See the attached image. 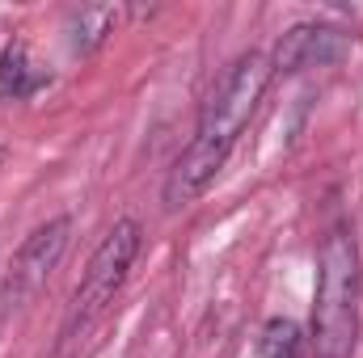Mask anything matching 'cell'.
<instances>
[{"label":"cell","instance_id":"ba28073f","mask_svg":"<svg viewBox=\"0 0 363 358\" xmlns=\"http://www.w3.org/2000/svg\"><path fill=\"white\" fill-rule=\"evenodd\" d=\"M262 358H300V329L296 321L274 316L262 329Z\"/></svg>","mask_w":363,"mask_h":358},{"label":"cell","instance_id":"3957f363","mask_svg":"<svg viewBox=\"0 0 363 358\" xmlns=\"http://www.w3.org/2000/svg\"><path fill=\"white\" fill-rule=\"evenodd\" d=\"M140 224L135 219H118L106 236H101V245L93 249L89 266H85V278H81V287H77V295H72V304H68V316H64V342H72L77 333H85L93 321L114 304V295H118V287L127 282V270L135 262V253H140Z\"/></svg>","mask_w":363,"mask_h":358},{"label":"cell","instance_id":"5b68a950","mask_svg":"<svg viewBox=\"0 0 363 358\" xmlns=\"http://www.w3.org/2000/svg\"><path fill=\"white\" fill-rule=\"evenodd\" d=\"M342 51H347V38H342L334 25H317V21H304V25H291V30H287V34L274 42L271 72H300V68H321V64H334Z\"/></svg>","mask_w":363,"mask_h":358},{"label":"cell","instance_id":"6da1fadb","mask_svg":"<svg viewBox=\"0 0 363 358\" xmlns=\"http://www.w3.org/2000/svg\"><path fill=\"white\" fill-rule=\"evenodd\" d=\"M271 76H274L271 59L258 55V51L241 55V59L224 72V81L216 85V93H211L207 105H203V118H199L194 139L182 148V156L174 161V169H169V178H165V207H169V211L190 207V202L216 181V173H220L224 161H228V152L237 148L241 131H245L250 118L258 114V101H262L267 85H271Z\"/></svg>","mask_w":363,"mask_h":358},{"label":"cell","instance_id":"277c9868","mask_svg":"<svg viewBox=\"0 0 363 358\" xmlns=\"http://www.w3.org/2000/svg\"><path fill=\"white\" fill-rule=\"evenodd\" d=\"M68 241H72V215H55V219H47L43 228H34L26 236V245L17 249V258L9 262L4 282H0V325L9 316H17L26 304L38 299V291L47 287V278L64 262Z\"/></svg>","mask_w":363,"mask_h":358},{"label":"cell","instance_id":"8992f818","mask_svg":"<svg viewBox=\"0 0 363 358\" xmlns=\"http://www.w3.org/2000/svg\"><path fill=\"white\" fill-rule=\"evenodd\" d=\"M51 81V72L43 64H34L26 42H9L0 51V101H21L30 93H38Z\"/></svg>","mask_w":363,"mask_h":358},{"label":"cell","instance_id":"7a4b0ae2","mask_svg":"<svg viewBox=\"0 0 363 358\" xmlns=\"http://www.w3.org/2000/svg\"><path fill=\"white\" fill-rule=\"evenodd\" d=\"M363 266L351 228H330L317 258V304H313V354L351 358L359 346Z\"/></svg>","mask_w":363,"mask_h":358},{"label":"cell","instance_id":"52a82bcc","mask_svg":"<svg viewBox=\"0 0 363 358\" xmlns=\"http://www.w3.org/2000/svg\"><path fill=\"white\" fill-rule=\"evenodd\" d=\"M114 25H118V8L114 4H85V8H77L72 13V25H68L72 51L77 55H93L114 34Z\"/></svg>","mask_w":363,"mask_h":358},{"label":"cell","instance_id":"9c48e42d","mask_svg":"<svg viewBox=\"0 0 363 358\" xmlns=\"http://www.w3.org/2000/svg\"><path fill=\"white\" fill-rule=\"evenodd\" d=\"M0 161H4V144H0Z\"/></svg>","mask_w":363,"mask_h":358}]
</instances>
